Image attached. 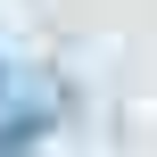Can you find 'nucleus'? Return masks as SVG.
Masks as SVG:
<instances>
[{
    "instance_id": "nucleus-1",
    "label": "nucleus",
    "mask_w": 157,
    "mask_h": 157,
    "mask_svg": "<svg viewBox=\"0 0 157 157\" xmlns=\"http://www.w3.org/2000/svg\"><path fill=\"white\" fill-rule=\"evenodd\" d=\"M8 99H17V66L0 58V108H8Z\"/></svg>"
}]
</instances>
